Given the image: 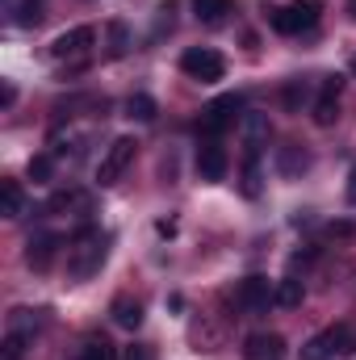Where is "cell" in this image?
<instances>
[{
	"label": "cell",
	"instance_id": "cell-1",
	"mask_svg": "<svg viewBox=\"0 0 356 360\" xmlns=\"http://www.w3.org/2000/svg\"><path fill=\"white\" fill-rule=\"evenodd\" d=\"M105 252H109V235L96 231V226H84V231L68 243V272H72L76 281H89L92 272H101Z\"/></svg>",
	"mask_w": 356,
	"mask_h": 360
},
{
	"label": "cell",
	"instance_id": "cell-2",
	"mask_svg": "<svg viewBox=\"0 0 356 360\" xmlns=\"http://www.w3.org/2000/svg\"><path fill=\"white\" fill-rule=\"evenodd\" d=\"M323 17V0H293V4H272L268 8V25L276 34H302V30H314Z\"/></svg>",
	"mask_w": 356,
	"mask_h": 360
},
{
	"label": "cell",
	"instance_id": "cell-3",
	"mask_svg": "<svg viewBox=\"0 0 356 360\" xmlns=\"http://www.w3.org/2000/svg\"><path fill=\"white\" fill-rule=\"evenodd\" d=\"M180 72H184L189 80L214 84V80L227 76V59H222L218 51H210V46H189V51L180 55Z\"/></svg>",
	"mask_w": 356,
	"mask_h": 360
},
{
	"label": "cell",
	"instance_id": "cell-4",
	"mask_svg": "<svg viewBox=\"0 0 356 360\" xmlns=\"http://www.w3.org/2000/svg\"><path fill=\"white\" fill-rule=\"evenodd\" d=\"M235 122H243V96L239 92H227V96H218V101H210L201 109V130L205 134H222Z\"/></svg>",
	"mask_w": 356,
	"mask_h": 360
},
{
	"label": "cell",
	"instance_id": "cell-5",
	"mask_svg": "<svg viewBox=\"0 0 356 360\" xmlns=\"http://www.w3.org/2000/svg\"><path fill=\"white\" fill-rule=\"evenodd\" d=\"M134 147H139V143H134V139H126V134H122V139H113V143L105 147V155H101L96 180H101V184H117V176H122V172L130 168V160H134Z\"/></svg>",
	"mask_w": 356,
	"mask_h": 360
},
{
	"label": "cell",
	"instance_id": "cell-6",
	"mask_svg": "<svg viewBox=\"0 0 356 360\" xmlns=\"http://www.w3.org/2000/svg\"><path fill=\"white\" fill-rule=\"evenodd\" d=\"M235 302H239L248 314H265L268 306L276 302V285H272L268 276H248V281H239Z\"/></svg>",
	"mask_w": 356,
	"mask_h": 360
},
{
	"label": "cell",
	"instance_id": "cell-7",
	"mask_svg": "<svg viewBox=\"0 0 356 360\" xmlns=\"http://www.w3.org/2000/svg\"><path fill=\"white\" fill-rule=\"evenodd\" d=\"M96 42V30L92 25H76V30H68V34H59L55 42H51V55L63 63V59H80V55H89V46Z\"/></svg>",
	"mask_w": 356,
	"mask_h": 360
},
{
	"label": "cell",
	"instance_id": "cell-8",
	"mask_svg": "<svg viewBox=\"0 0 356 360\" xmlns=\"http://www.w3.org/2000/svg\"><path fill=\"white\" fill-rule=\"evenodd\" d=\"M55 252H59V239H55L51 231L30 235V243H25V264H30L34 272H46L51 269V260H55Z\"/></svg>",
	"mask_w": 356,
	"mask_h": 360
},
{
	"label": "cell",
	"instance_id": "cell-9",
	"mask_svg": "<svg viewBox=\"0 0 356 360\" xmlns=\"http://www.w3.org/2000/svg\"><path fill=\"white\" fill-rule=\"evenodd\" d=\"M340 89H344L340 76H327V80H323V92H319V101H314V122H319V126H331V122L340 117Z\"/></svg>",
	"mask_w": 356,
	"mask_h": 360
},
{
	"label": "cell",
	"instance_id": "cell-10",
	"mask_svg": "<svg viewBox=\"0 0 356 360\" xmlns=\"http://www.w3.org/2000/svg\"><path fill=\"white\" fill-rule=\"evenodd\" d=\"M197 172H201V180H222L227 176V151H222L214 139L197 147Z\"/></svg>",
	"mask_w": 356,
	"mask_h": 360
},
{
	"label": "cell",
	"instance_id": "cell-11",
	"mask_svg": "<svg viewBox=\"0 0 356 360\" xmlns=\"http://www.w3.org/2000/svg\"><path fill=\"white\" fill-rule=\"evenodd\" d=\"M281 352H285L281 335H248V344H243L248 360H281Z\"/></svg>",
	"mask_w": 356,
	"mask_h": 360
},
{
	"label": "cell",
	"instance_id": "cell-12",
	"mask_svg": "<svg viewBox=\"0 0 356 360\" xmlns=\"http://www.w3.org/2000/svg\"><path fill=\"white\" fill-rule=\"evenodd\" d=\"M109 314H113V323L117 327H126V331H139V323H143V306L134 302V297H113V306H109Z\"/></svg>",
	"mask_w": 356,
	"mask_h": 360
},
{
	"label": "cell",
	"instance_id": "cell-13",
	"mask_svg": "<svg viewBox=\"0 0 356 360\" xmlns=\"http://www.w3.org/2000/svg\"><path fill=\"white\" fill-rule=\"evenodd\" d=\"M268 139V113H243V147L260 151Z\"/></svg>",
	"mask_w": 356,
	"mask_h": 360
},
{
	"label": "cell",
	"instance_id": "cell-14",
	"mask_svg": "<svg viewBox=\"0 0 356 360\" xmlns=\"http://www.w3.org/2000/svg\"><path fill=\"white\" fill-rule=\"evenodd\" d=\"M21 210H25L21 184H17V180H0V214H4V218H21Z\"/></svg>",
	"mask_w": 356,
	"mask_h": 360
},
{
	"label": "cell",
	"instance_id": "cell-15",
	"mask_svg": "<svg viewBox=\"0 0 356 360\" xmlns=\"http://www.w3.org/2000/svg\"><path fill=\"white\" fill-rule=\"evenodd\" d=\"M310 168V155L302 151V147H281V155H276V172L281 176H298V172H306Z\"/></svg>",
	"mask_w": 356,
	"mask_h": 360
},
{
	"label": "cell",
	"instance_id": "cell-16",
	"mask_svg": "<svg viewBox=\"0 0 356 360\" xmlns=\"http://www.w3.org/2000/svg\"><path fill=\"white\" fill-rule=\"evenodd\" d=\"M323 335H327V344H331V352H336V356H352V352H356V331H352V327H344V323H340V327H331V331H323Z\"/></svg>",
	"mask_w": 356,
	"mask_h": 360
},
{
	"label": "cell",
	"instance_id": "cell-17",
	"mask_svg": "<svg viewBox=\"0 0 356 360\" xmlns=\"http://www.w3.org/2000/svg\"><path fill=\"white\" fill-rule=\"evenodd\" d=\"M302 297H306V289H302V281H298V276H285V281H276V306L293 310V306H302Z\"/></svg>",
	"mask_w": 356,
	"mask_h": 360
},
{
	"label": "cell",
	"instance_id": "cell-18",
	"mask_svg": "<svg viewBox=\"0 0 356 360\" xmlns=\"http://www.w3.org/2000/svg\"><path fill=\"white\" fill-rule=\"evenodd\" d=\"M193 13H197L205 25H218V21L231 13V0H193Z\"/></svg>",
	"mask_w": 356,
	"mask_h": 360
},
{
	"label": "cell",
	"instance_id": "cell-19",
	"mask_svg": "<svg viewBox=\"0 0 356 360\" xmlns=\"http://www.w3.org/2000/svg\"><path fill=\"white\" fill-rule=\"evenodd\" d=\"M76 360H117V352H113V344H109L105 335H89Z\"/></svg>",
	"mask_w": 356,
	"mask_h": 360
},
{
	"label": "cell",
	"instance_id": "cell-20",
	"mask_svg": "<svg viewBox=\"0 0 356 360\" xmlns=\"http://www.w3.org/2000/svg\"><path fill=\"white\" fill-rule=\"evenodd\" d=\"M243 193L248 197H260V151H248L243 155Z\"/></svg>",
	"mask_w": 356,
	"mask_h": 360
},
{
	"label": "cell",
	"instance_id": "cell-21",
	"mask_svg": "<svg viewBox=\"0 0 356 360\" xmlns=\"http://www.w3.org/2000/svg\"><path fill=\"white\" fill-rule=\"evenodd\" d=\"M126 113H130L134 122H151V117H155V101H151L147 92H134V96L126 101Z\"/></svg>",
	"mask_w": 356,
	"mask_h": 360
},
{
	"label": "cell",
	"instance_id": "cell-22",
	"mask_svg": "<svg viewBox=\"0 0 356 360\" xmlns=\"http://www.w3.org/2000/svg\"><path fill=\"white\" fill-rule=\"evenodd\" d=\"M25 348H30V335H25V331H8V335H4V348H0V356H4V360H21V356H25Z\"/></svg>",
	"mask_w": 356,
	"mask_h": 360
},
{
	"label": "cell",
	"instance_id": "cell-23",
	"mask_svg": "<svg viewBox=\"0 0 356 360\" xmlns=\"http://www.w3.org/2000/svg\"><path fill=\"white\" fill-rule=\"evenodd\" d=\"M34 327H42V310H13V319H8V331H34Z\"/></svg>",
	"mask_w": 356,
	"mask_h": 360
},
{
	"label": "cell",
	"instance_id": "cell-24",
	"mask_svg": "<svg viewBox=\"0 0 356 360\" xmlns=\"http://www.w3.org/2000/svg\"><path fill=\"white\" fill-rule=\"evenodd\" d=\"M126 51H130V34H126V25H122V21H113V25H109V55H113V59H122Z\"/></svg>",
	"mask_w": 356,
	"mask_h": 360
},
{
	"label": "cell",
	"instance_id": "cell-25",
	"mask_svg": "<svg viewBox=\"0 0 356 360\" xmlns=\"http://www.w3.org/2000/svg\"><path fill=\"white\" fill-rule=\"evenodd\" d=\"M51 176H55L51 155H34V160H30V180H34V184H51Z\"/></svg>",
	"mask_w": 356,
	"mask_h": 360
},
{
	"label": "cell",
	"instance_id": "cell-26",
	"mask_svg": "<svg viewBox=\"0 0 356 360\" xmlns=\"http://www.w3.org/2000/svg\"><path fill=\"white\" fill-rule=\"evenodd\" d=\"M302 360H336L331 344H327V335H314V340L302 348Z\"/></svg>",
	"mask_w": 356,
	"mask_h": 360
},
{
	"label": "cell",
	"instance_id": "cell-27",
	"mask_svg": "<svg viewBox=\"0 0 356 360\" xmlns=\"http://www.w3.org/2000/svg\"><path fill=\"white\" fill-rule=\"evenodd\" d=\"M281 101H285V109H289V113H298V109H302V101H306V84H302V80H289L285 92H281Z\"/></svg>",
	"mask_w": 356,
	"mask_h": 360
},
{
	"label": "cell",
	"instance_id": "cell-28",
	"mask_svg": "<svg viewBox=\"0 0 356 360\" xmlns=\"http://www.w3.org/2000/svg\"><path fill=\"white\" fill-rule=\"evenodd\" d=\"M17 21H21V25H38V21H42V0H25Z\"/></svg>",
	"mask_w": 356,
	"mask_h": 360
},
{
	"label": "cell",
	"instance_id": "cell-29",
	"mask_svg": "<svg viewBox=\"0 0 356 360\" xmlns=\"http://www.w3.org/2000/svg\"><path fill=\"white\" fill-rule=\"evenodd\" d=\"M126 360H151V348L147 344H130L126 348Z\"/></svg>",
	"mask_w": 356,
	"mask_h": 360
},
{
	"label": "cell",
	"instance_id": "cell-30",
	"mask_svg": "<svg viewBox=\"0 0 356 360\" xmlns=\"http://www.w3.org/2000/svg\"><path fill=\"white\" fill-rule=\"evenodd\" d=\"M13 101H17V89L4 80V84H0V105H13Z\"/></svg>",
	"mask_w": 356,
	"mask_h": 360
},
{
	"label": "cell",
	"instance_id": "cell-31",
	"mask_svg": "<svg viewBox=\"0 0 356 360\" xmlns=\"http://www.w3.org/2000/svg\"><path fill=\"white\" fill-rule=\"evenodd\" d=\"M348 201L356 205V168H352V176H348Z\"/></svg>",
	"mask_w": 356,
	"mask_h": 360
},
{
	"label": "cell",
	"instance_id": "cell-32",
	"mask_svg": "<svg viewBox=\"0 0 356 360\" xmlns=\"http://www.w3.org/2000/svg\"><path fill=\"white\" fill-rule=\"evenodd\" d=\"M348 17H356V0H348Z\"/></svg>",
	"mask_w": 356,
	"mask_h": 360
},
{
	"label": "cell",
	"instance_id": "cell-33",
	"mask_svg": "<svg viewBox=\"0 0 356 360\" xmlns=\"http://www.w3.org/2000/svg\"><path fill=\"white\" fill-rule=\"evenodd\" d=\"M352 76H356V55H352Z\"/></svg>",
	"mask_w": 356,
	"mask_h": 360
}]
</instances>
